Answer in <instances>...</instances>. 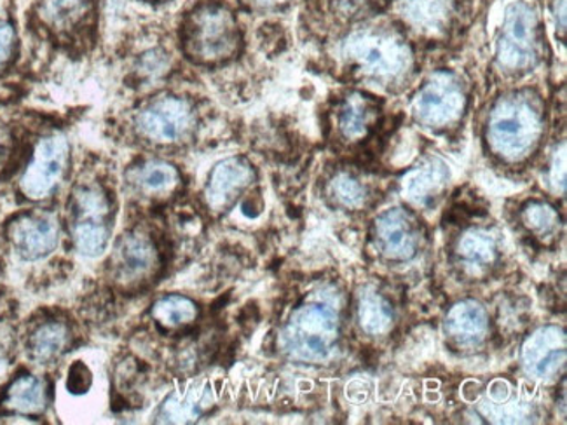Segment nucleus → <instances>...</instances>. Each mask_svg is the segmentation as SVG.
Listing matches in <instances>:
<instances>
[{
  "label": "nucleus",
  "mask_w": 567,
  "mask_h": 425,
  "mask_svg": "<svg viewBox=\"0 0 567 425\" xmlns=\"http://www.w3.org/2000/svg\"><path fill=\"white\" fill-rule=\"evenodd\" d=\"M338 54L351 79L386 93L402 90L415 72L414 45L395 20L375 17L350 27Z\"/></svg>",
  "instance_id": "nucleus-1"
},
{
  "label": "nucleus",
  "mask_w": 567,
  "mask_h": 425,
  "mask_svg": "<svg viewBox=\"0 0 567 425\" xmlns=\"http://www.w3.org/2000/svg\"><path fill=\"white\" fill-rule=\"evenodd\" d=\"M547 132V103L530 87L508 91L491 105L484 123L489 156L508 168H518L538 154Z\"/></svg>",
  "instance_id": "nucleus-2"
},
{
  "label": "nucleus",
  "mask_w": 567,
  "mask_h": 425,
  "mask_svg": "<svg viewBox=\"0 0 567 425\" xmlns=\"http://www.w3.org/2000/svg\"><path fill=\"white\" fill-rule=\"evenodd\" d=\"M494 63L506 77L520 79L538 69L547 50L539 0H494Z\"/></svg>",
  "instance_id": "nucleus-3"
},
{
  "label": "nucleus",
  "mask_w": 567,
  "mask_h": 425,
  "mask_svg": "<svg viewBox=\"0 0 567 425\" xmlns=\"http://www.w3.org/2000/svg\"><path fill=\"white\" fill-rule=\"evenodd\" d=\"M341 339V307L338 297L315 293L292 312L281 332L288 356L305 363H320L332 356Z\"/></svg>",
  "instance_id": "nucleus-4"
},
{
  "label": "nucleus",
  "mask_w": 567,
  "mask_h": 425,
  "mask_svg": "<svg viewBox=\"0 0 567 425\" xmlns=\"http://www.w3.org/2000/svg\"><path fill=\"white\" fill-rule=\"evenodd\" d=\"M241 29L235 11L220 0H203L182 23V45L189 60L214 66L230 62L241 50Z\"/></svg>",
  "instance_id": "nucleus-5"
},
{
  "label": "nucleus",
  "mask_w": 567,
  "mask_h": 425,
  "mask_svg": "<svg viewBox=\"0 0 567 425\" xmlns=\"http://www.w3.org/2000/svg\"><path fill=\"white\" fill-rule=\"evenodd\" d=\"M468 90L454 70L427 75L411 102L412 120L433 135L456 132L468 111Z\"/></svg>",
  "instance_id": "nucleus-6"
},
{
  "label": "nucleus",
  "mask_w": 567,
  "mask_h": 425,
  "mask_svg": "<svg viewBox=\"0 0 567 425\" xmlns=\"http://www.w3.org/2000/svg\"><path fill=\"white\" fill-rule=\"evenodd\" d=\"M470 0H390L393 20L409 38L447 41L468 11Z\"/></svg>",
  "instance_id": "nucleus-7"
},
{
  "label": "nucleus",
  "mask_w": 567,
  "mask_h": 425,
  "mask_svg": "<svg viewBox=\"0 0 567 425\" xmlns=\"http://www.w3.org/2000/svg\"><path fill=\"white\" fill-rule=\"evenodd\" d=\"M196 124L198 115L193 103L175 94L151 100L135 120L136 132L142 138L165 147L184 144L193 136Z\"/></svg>",
  "instance_id": "nucleus-8"
},
{
  "label": "nucleus",
  "mask_w": 567,
  "mask_h": 425,
  "mask_svg": "<svg viewBox=\"0 0 567 425\" xmlns=\"http://www.w3.org/2000/svg\"><path fill=\"white\" fill-rule=\"evenodd\" d=\"M71 164V145L62 133H51L39 139L33 148L32 159L21 175L20 188L23 196L32 200L48 199L65 180Z\"/></svg>",
  "instance_id": "nucleus-9"
},
{
  "label": "nucleus",
  "mask_w": 567,
  "mask_h": 425,
  "mask_svg": "<svg viewBox=\"0 0 567 425\" xmlns=\"http://www.w3.org/2000/svg\"><path fill=\"white\" fill-rule=\"evenodd\" d=\"M383 111L378 100L365 91L350 90L336 102L332 111V132L344 147H362L378 135Z\"/></svg>",
  "instance_id": "nucleus-10"
},
{
  "label": "nucleus",
  "mask_w": 567,
  "mask_h": 425,
  "mask_svg": "<svg viewBox=\"0 0 567 425\" xmlns=\"http://www.w3.org/2000/svg\"><path fill=\"white\" fill-rule=\"evenodd\" d=\"M375 248L390 262H409L417 255L423 229L411 209L395 206L381 212L372 227Z\"/></svg>",
  "instance_id": "nucleus-11"
},
{
  "label": "nucleus",
  "mask_w": 567,
  "mask_h": 425,
  "mask_svg": "<svg viewBox=\"0 0 567 425\" xmlns=\"http://www.w3.org/2000/svg\"><path fill=\"white\" fill-rule=\"evenodd\" d=\"M9 241L21 260L38 262L56 250L60 224L51 212H25L9 226Z\"/></svg>",
  "instance_id": "nucleus-12"
},
{
  "label": "nucleus",
  "mask_w": 567,
  "mask_h": 425,
  "mask_svg": "<svg viewBox=\"0 0 567 425\" xmlns=\"http://www.w3.org/2000/svg\"><path fill=\"white\" fill-rule=\"evenodd\" d=\"M256 168L245 157H227L215 164L205 185L206 205L212 211L224 212L238 203L256 182Z\"/></svg>",
  "instance_id": "nucleus-13"
},
{
  "label": "nucleus",
  "mask_w": 567,
  "mask_h": 425,
  "mask_svg": "<svg viewBox=\"0 0 567 425\" xmlns=\"http://www.w3.org/2000/svg\"><path fill=\"white\" fill-rule=\"evenodd\" d=\"M566 363V333L559 326L536 330L523 345V366L527 375L550 379Z\"/></svg>",
  "instance_id": "nucleus-14"
},
{
  "label": "nucleus",
  "mask_w": 567,
  "mask_h": 425,
  "mask_svg": "<svg viewBox=\"0 0 567 425\" xmlns=\"http://www.w3.org/2000/svg\"><path fill=\"white\" fill-rule=\"evenodd\" d=\"M451 182V169L439 157H427L402 178L403 197L417 208L435 205Z\"/></svg>",
  "instance_id": "nucleus-15"
},
{
  "label": "nucleus",
  "mask_w": 567,
  "mask_h": 425,
  "mask_svg": "<svg viewBox=\"0 0 567 425\" xmlns=\"http://www.w3.org/2000/svg\"><path fill=\"white\" fill-rule=\"evenodd\" d=\"M444 333L454 348H478L489 333V314L477 300H461L449 309Z\"/></svg>",
  "instance_id": "nucleus-16"
},
{
  "label": "nucleus",
  "mask_w": 567,
  "mask_h": 425,
  "mask_svg": "<svg viewBox=\"0 0 567 425\" xmlns=\"http://www.w3.org/2000/svg\"><path fill=\"white\" fill-rule=\"evenodd\" d=\"M357 323L369 336H383L395 323V311L383 293L365 288L357 297Z\"/></svg>",
  "instance_id": "nucleus-17"
},
{
  "label": "nucleus",
  "mask_w": 567,
  "mask_h": 425,
  "mask_svg": "<svg viewBox=\"0 0 567 425\" xmlns=\"http://www.w3.org/2000/svg\"><path fill=\"white\" fill-rule=\"evenodd\" d=\"M457 262L463 269L468 270L472 274H481L491 267L496 266L499 251H497L496 241L489 232L481 229H472L463 234L457 239L456 248H454Z\"/></svg>",
  "instance_id": "nucleus-18"
},
{
  "label": "nucleus",
  "mask_w": 567,
  "mask_h": 425,
  "mask_svg": "<svg viewBox=\"0 0 567 425\" xmlns=\"http://www.w3.org/2000/svg\"><path fill=\"white\" fill-rule=\"evenodd\" d=\"M312 9L339 25H357L379 17L390 8V0H309Z\"/></svg>",
  "instance_id": "nucleus-19"
},
{
  "label": "nucleus",
  "mask_w": 567,
  "mask_h": 425,
  "mask_svg": "<svg viewBox=\"0 0 567 425\" xmlns=\"http://www.w3.org/2000/svg\"><path fill=\"white\" fill-rule=\"evenodd\" d=\"M136 190L145 196H168L181 185V172L168 160L148 159L136 164L130 176Z\"/></svg>",
  "instance_id": "nucleus-20"
},
{
  "label": "nucleus",
  "mask_w": 567,
  "mask_h": 425,
  "mask_svg": "<svg viewBox=\"0 0 567 425\" xmlns=\"http://www.w3.org/2000/svg\"><path fill=\"white\" fill-rule=\"evenodd\" d=\"M117 266L121 274L135 279L147 274L148 270L156 266L157 251L151 239L144 236H126L117 248Z\"/></svg>",
  "instance_id": "nucleus-21"
},
{
  "label": "nucleus",
  "mask_w": 567,
  "mask_h": 425,
  "mask_svg": "<svg viewBox=\"0 0 567 425\" xmlns=\"http://www.w3.org/2000/svg\"><path fill=\"white\" fill-rule=\"evenodd\" d=\"M4 406L21 415L44 412L48 406V388L44 381L33 375L18 376L17 381L9 385Z\"/></svg>",
  "instance_id": "nucleus-22"
},
{
  "label": "nucleus",
  "mask_w": 567,
  "mask_h": 425,
  "mask_svg": "<svg viewBox=\"0 0 567 425\" xmlns=\"http://www.w3.org/2000/svg\"><path fill=\"white\" fill-rule=\"evenodd\" d=\"M327 197L333 206L346 211H358L370 197L369 185L348 169H338L327 182Z\"/></svg>",
  "instance_id": "nucleus-23"
},
{
  "label": "nucleus",
  "mask_w": 567,
  "mask_h": 425,
  "mask_svg": "<svg viewBox=\"0 0 567 425\" xmlns=\"http://www.w3.org/2000/svg\"><path fill=\"white\" fill-rule=\"evenodd\" d=\"M520 220L527 232L543 242L554 239L563 224L557 208L547 200L539 199L527 200L520 209Z\"/></svg>",
  "instance_id": "nucleus-24"
},
{
  "label": "nucleus",
  "mask_w": 567,
  "mask_h": 425,
  "mask_svg": "<svg viewBox=\"0 0 567 425\" xmlns=\"http://www.w3.org/2000/svg\"><path fill=\"white\" fill-rule=\"evenodd\" d=\"M154 321L165 330L190 326L198 319V305L182 294H166L153 305Z\"/></svg>",
  "instance_id": "nucleus-25"
},
{
  "label": "nucleus",
  "mask_w": 567,
  "mask_h": 425,
  "mask_svg": "<svg viewBox=\"0 0 567 425\" xmlns=\"http://www.w3.org/2000/svg\"><path fill=\"white\" fill-rule=\"evenodd\" d=\"M208 388H187L184 393H175L166 400L161 408V417L165 422H189L198 418L203 410L210 405Z\"/></svg>",
  "instance_id": "nucleus-26"
},
{
  "label": "nucleus",
  "mask_w": 567,
  "mask_h": 425,
  "mask_svg": "<svg viewBox=\"0 0 567 425\" xmlns=\"http://www.w3.org/2000/svg\"><path fill=\"white\" fill-rule=\"evenodd\" d=\"M69 344V332L62 323H45L30 336L29 351L38 363H51L56 360Z\"/></svg>",
  "instance_id": "nucleus-27"
},
{
  "label": "nucleus",
  "mask_w": 567,
  "mask_h": 425,
  "mask_svg": "<svg viewBox=\"0 0 567 425\" xmlns=\"http://www.w3.org/2000/svg\"><path fill=\"white\" fill-rule=\"evenodd\" d=\"M72 241L75 250L84 257H100L109 242V227L99 221H74Z\"/></svg>",
  "instance_id": "nucleus-28"
},
{
  "label": "nucleus",
  "mask_w": 567,
  "mask_h": 425,
  "mask_svg": "<svg viewBox=\"0 0 567 425\" xmlns=\"http://www.w3.org/2000/svg\"><path fill=\"white\" fill-rule=\"evenodd\" d=\"M90 0H42V14L56 29H71L86 13Z\"/></svg>",
  "instance_id": "nucleus-29"
},
{
  "label": "nucleus",
  "mask_w": 567,
  "mask_h": 425,
  "mask_svg": "<svg viewBox=\"0 0 567 425\" xmlns=\"http://www.w3.org/2000/svg\"><path fill=\"white\" fill-rule=\"evenodd\" d=\"M547 180L555 194L566 193V142L555 145L548 159Z\"/></svg>",
  "instance_id": "nucleus-30"
},
{
  "label": "nucleus",
  "mask_w": 567,
  "mask_h": 425,
  "mask_svg": "<svg viewBox=\"0 0 567 425\" xmlns=\"http://www.w3.org/2000/svg\"><path fill=\"white\" fill-rule=\"evenodd\" d=\"M17 30L8 21H0V72L11 63L17 53Z\"/></svg>",
  "instance_id": "nucleus-31"
},
{
  "label": "nucleus",
  "mask_w": 567,
  "mask_h": 425,
  "mask_svg": "<svg viewBox=\"0 0 567 425\" xmlns=\"http://www.w3.org/2000/svg\"><path fill=\"white\" fill-rule=\"evenodd\" d=\"M567 2L566 0H548V13H550L551 21H554L555 33L560 42L566 41V27H567Z\"/></svg>",
  "instance_id": "nucleus-32"
},
{
  "label": "nucleus",
  "mask_w": 567,
  "mask_h": 425,
  "mask_svg": "<svg viewBox=\"0 0 567 425\" xmlns=\"http://www.w3.org/2000/svg\"><path fill=\"white\" fill-rule=\"evenodd\" d=\"M245 8L259 13H269V11H280L287 8L292 0H239Z\"/></svg>",
  "instance_id": "nucleus-33"
}]
</instances>
